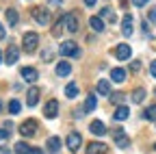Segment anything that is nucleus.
Segmentation results:
<instances>
[{"label":"nucleus","instance_id":"44","mask_svg":"<svg viewBox=\"0 0 156 154\" xmlns=\"http://www.w3.org/2000/svg\"><path fill=\"white\" fill-rule=\"evenodd\" d=\"M0 111H2V100H0Z\"/></svg>","mask_w":156,"mask_h":154},{"label":"nucleus","instance_id":"11","mask_svg":"<svg viewBox=\"0 0 156 154\" xmlns=\"http://www.w3.org/2000/svg\"><path fill=\"white\" fill-rule=\"evenodd\" d=\"M17 56H20V48L11 44V46L7 48V56H5V61H7L9 65H13V63L17 61Z\"/></svg>","mask_w":156,"mask_h":154},{"label":"nucleus","instance_id":"29","mask_svg":"<svg viewBox=\"0 0 156 154\" xmlns=\"http://www.w3.org/2000/svg\"><path fill=\"white\" fill-rule=\"evenodd\" d=\"M143 117H145V120H152V122H156V104H152V106H147V109H145Z\"/></svg>","mask_w":156,"mask_h":154},{"label":"nucleus","instance_id":"12","mask_svg":"<svg viewBox=\"0 0 156 154\" xmlns=\"http://www.w3.org/2000/svg\"><path fill=\"white\" fill-rule=\"evenodd\" d=\"M106 145L104 143H100V141H93V143H89L87 145V154H106Z\"/></svg>","mask_w":156,"mask_h":154},{"label":"nucleus","instance_id":"4","mask_svg":"<svg viewBox=\"0 0 156 154\" xmlns=\"http://www.w3.org/2000/svg\"><path fill=\"white\" fill-rule=\"evenodd\" d=\"M58 52L63 56H80V48H78L74 41H63L61 48H58Z\"/></svg>","mask_w":156,"mask_h":154},{"label":"nucleus","instance_id":"40","mask_svg":"<svg viewBox=\"0 0 156 154\" xmlns=\"http://www.w3.org/2000/svg\"><path fill=\"white\" fill-rule=\"evenodd\" d=\"M95 2H98V0H85V5H87V7H93Z\"/></svg>","mask_w":156,"mask_h":154},{"label":"nucleus","instance_id":"14","mask_svg":"<svg viewBox=\"0 0 156 154\" xmlns=\"http://www.w3.org/2000/svg\"><path fill=\"white\" fill-rule=\"evenodd\" d=\"M126 76H128V74H126L124 67H113V70H111V78H113L115 83H124Z\"/></svg>","mask_w":156,"mask_h":154},{"label":"nucleus","instance_id":"9","mask_svg":"<svg viewBox=\"0 0 156 154\" xmlns=\"http://www.w3.org/2000/svg\"><path fill=\"white\" fill-rule=\"evenodd\" d=\"M128 115H130V109L124 106V104H119L115 109V113H113V120L115 122H124V120H128Z\"/></svg>","mask_w":156,"mask_h":154},{"label":"nucleus","instance_id":"15","mask_svg":"<svg viewBox=\"0 0 156 154\" xmlns=\"http://www.w3.org/2000/svg\"><path fill=\"white\" fill-rule=\"evenodd\" d=\"M89 130H91L93 134H98V137H102V134H106V126H104V124H102L100 120H95V122H91Z\"/></svg>","mask_w":156,"mask_h":154},{"label":"nucleus","instance_id":"5","mask_svg":"<svg viewBox=\"0 0 156 154\" xmlns=\"http://www.w3.org/2000/svg\"><path fill=\"white\" fill-rule=\"evenodd\" d=\"M37 122L35 120H26V122H22V126H20V132L24 134V137H33V134L37 132Z\"/></svg>","mask_w":156,"mask_h":154},{"label":"nucleus","instance_id":"2","mask_svg":"<svg viewBox=\"0 0 156 154\" xmlns=\"http://www.w3.org/2000/svg\"><path fill=\"white\" fill-rule=\"evenodd\" d=\"M33 17L37 20V24L46 26V24L50 22V11H48L46 7H35V9H33Z\"/></svg>","mask_w":156,"mask_h":154},{"label":"nucleus","instance_id":"27","mask_svg":"<svg viewBox=\"0 0 156 154\" xmlns=\"http://www.w3.org/2000/svg\"><path fill=\"white\" fill-rule=\"evenodd\" d=\"M63 26H65V15H63V17H58V22H56V26L52 28V35H54V37H58V35L63 33Z\"/></svg>","mask_w":156,"mask_h":154},{"label":"nucleus","instance_id":"10","mask_svg":"<svg viewBox=\"0 0 156 154\" xmlns=\"http://www.w3.org/2000/svg\"><path fill=\"white\" fill-rule=\"evenodd\" d=\"M65 28L69 33H76L78 30V15L76 13H67L65 15Z\"/></svg>","mask_w":156,"mask_h":154},{"label":"nucleus","instance_id":"31","mask_svg":"<svg viewBox=\"0 0 156 154\" xmlns=\"http://www.w3.org/2000/svg\"><path fill=\"white\" fill-rule=\"evenodd\" d=\"M124 98H126V95H124V93H119V91H117V93H111V102H113V104H122V102H124Z\"/></svg>","mask_w":156,"mask_h":154},{"label":"nucleus","instance_id":"38","mask_svg":"<svg viewBox=\"0 0 156 154\" xmlns=\"http://www.w3.org/2000/svg\"><path fill=\"white\" fill-rule=\"evenodd\" d=\"M5 35H7V33H5V26L0 24V39H5Z\"/></svg>","mask_w":156,"mask_h":154},{"label":"nucleus","instance_id":"16","mask_svg":"<svg viewBox=\"0 0 156 154\" xmlns=\"http://www.w3.org/2000/svg\"><path fill=\"white\" fill-rule=\"evenodd\" d=\"M37 102H39V89L33 87V89H28V93H26V104H28V106H35Z\"/></svg>","mask_w":156,"mask_h":154},{"label":"nucleus","instance_id":"35","mask_svg":"<svg viewBox=\"0 0 156 154\" xmlns=\"http://www.w3.org/2000/svg\"><path fill=\"white\" fill-rule=\"evenodd\" d=\"M147 17H150V22H156V9H150Z\"/></svg>","mask_w":156,"mask_h":154},{"label":"nucleus","instance_id":"25","mask_svg":"<svg viewBox=\"0 0 156 154\" xmlns=\"http://www.w3.org/2000/svg\"><path fill=\"white\" fill-rule=\"evenodd\" d=\"M17 20H20V15H17V9H7V22L11 24V26H15L17 24Z\"/></svg>","mask_w":156,"mask_h":154},{"label":"nucleus","instance_id":"46","mask_svg":"<svg viewBox=\"0 0 156 154\" xmlns=\"http://www.w3.org/2000/svg\"><path fill=\"white\" fill-rule=\"evenodd\" d=\"M154 150H156V145H154Z\"/></svg>","mask_w":156,"mask_h":154},{"label":"nucleus","instance_id":"26","mask_svg":"<svg viewBox=\"0 0 156 154\" xmlns=\"http://www.w3.org/2000/svg\"><path fill=\"white\" fill-rule=\"evenodd\" d=\"M65 95H67L69 100L76 98V95H78V85H76V83H69V85L65 87Z\"/></svg>","mask_w":156,"mask_h":154},{"label":"nucleus","instance_id":"22","mask_svg":"<svg viewBox=\"0 0 156 154\" xmlns=\"http://www.w3.org/2000/svg\"><path fill=\"white\" fill-rule=\"evenodd\" d=\"M95 106H98L95 95H93V93H89V95H87V100H85V111H87V113H91V111H95Z\"/></svg>","mask_w":156,"mask_h":154},{"label":"nucleus","instance_id":"37","mask_svg":"<svg viewBox=\"0 0 156 154\" xmlns=\"http://www.w3.org/2000/svg\"><path fill=\"white\" fill-rule=\"evenodd\" d=\"M150 74L156 78V61H152V65H150Z\"/></svg>","mask_w":156,"mask_h":154},{"label":"nucleus","instance_id":"6","mask_svg":"<svg viewBox=\"0 0 156 154\" xmlns=\"http://www.w3.org/2000/svg\"><path fill=\"white\" fill-rule=\"evenodd\" d=\"M113 137H115L117 148H122V150H124V148H128V145H130V139L124 134V130H122V128H115V130H113Z\"/></svg>","mask_w":156,"mask_h":154},{"label":"nucleus","instance_id":"7","mask_svg":"<svg viewBox=\"0 0 156 154\" xmlns=\"http://www.w3.org/2000/svg\"><path fill=\"white\" fill-rule=\"evenodd\" d=\"M130 54H132V50H130L128 44H119V46L115 48V56H117L119 61H128V59H130Z\"/></svg>","mask_w":156,"mask_h":154},{"label":"nucleus","instance_id":"36","mask_svg":"<svg viewBox=\"0 0 156 154\" xmlns=\"http://www.w3.org/2000/svg\"><path fill=\"white\" fill-rule=\"evenodd\" d=\"M9 137V130H2V128H0V141H5Z\"/></svg>","mask_w":156,"mask_h":154},{"label":"nucleus","instance_id":"13","mask_svg":"<svg viewBox=\"0 0 156 154\" xmlns=\"http://www.w3.org/2000/svg\"><path fill=\"white\" fill-rule=\"evenodd\" d=\"M22 78H24L26 83H35V81L39 78V74H37L35 67H22Z\"/></svg>","mask_w":156,"mask_h":154},{"label":"nucleus","instance_id":"24","mask_svg":"<svg viewBox=\"0 0 156 154\" xmlns=\"http://www.w3.org/2000/svg\"><path fill=\"white\" fill-rule=\"evenodd\" d=\"M100 17H102V20H108V22H115V20H117L111 7H104V9H100Z\"/></svg>","mask_w":156,"mask_h":154},{"label":"nucleus","instance_id":"39","mask_svg":"<svg viewBox=\"0 0 156 154\" xmlns=\"http://www.w3.org/2000/svg\"><path fill=\"white\" fill-rule=\"evenodd\" d=\"M30 154H44V150H39V148H33V150H30Z\"/></svg>","mask_w":156,"mask_h":154},{"label":"nucleus","instance_id":"33","mask_svg":"<svg viewBox=\"0 0 156 154\" xmlns=\"http://www.w3.org/2000/svg\"><path fill=\"white\" fill-rule=\"evenodd\" d=\"M147 2H150V0H132L134 7H143V5H147Z\"/></svg>","mask_w":156,"mask_h":154},{"label":"nucleus","instance_id":"1","mask_svg":"<svg viewBox=\"0 0 156 154\" xmlns=\"http://www.w3.org/2000/svg\"><path fill=\"white\" fill-rule=\"evenodd\" d=\"M37 44H39V35L37 33H26L24 35V39H22V48H24V52H35L37 50Z\"/></svg>","mask_w":156,"mask_h":154},{"label":"nucleus","instance_id":"3","mask_svg":"<svg viewBox=\"0 0 156 154\" xmlns=\"http://www.w3.org/2000/svg\"><path fill=\"white\" fill-rule=\"evenodd\" d=\"M83 145V137H80V132H76V130H72L69 134H67V150L69 152H78V148Z\"/></svg>","mask_w":156,"mask_h":154},{"label":"nucleus","instance_id":"23","mask_svg":"<svg viewBox=\"0 0 156 154\" xmlns=\"http://www.w3.org/2000/svg\"><path fill=\"white\" fill-rule=\"evenodd\" d=\"M130 98H132V102H134V104H141V102L145 100V89H134Z\"/></svg>","mask_w":156,"mask_h":154},{"label":"nucleus","instance_id":"28","mask_svg":"<svg viewBox=\"0 0 156 154\" xmlns=\"http://www.w3.org/2000/svg\"><path fill=\"white\" fill-rule=\"evenodd\" d=\"M15 154H30V148H28V143H24V141L15 143Z\"/></svg>","mask_w":156,"mask_h":154},{"label":"nucleus","instance_id":"42","mask_svg":"<svg viewBox=\"0 0 156 154\" xmlns=\"http://www.w3.org/2000/svg\"><path fill=\"white\" fill-rule=\"evenodd\" d=\"M50 5H61V0H50Z\"/></svg>","mask_w":156,"mask_h":154},{"label":"nucleus","instance_id":"45","mask_svg":"<svg viewBox=\"0 0 156 154\" xmlns=\"http://www.w3.org/2000/svg\"><path fill=\"white\" fill-rule=\"evenodd\" d=\"M154 93H156V89H154Z\"/></svg>","mask_w":156,"mask_h":154},{"label":"nucleus","instance_id":"8","mask_svg":"<svg viewBox=\"0 0 156 154\" xmlns=\"http://www.w3.org/2000/svg\"><path fill=\"white\" fill-rule=\"evenodd\" d=\"M44 115H46L48 120L56 117V115H58V102H56V100H48L46 106H44Z\"/></svg>","mask_w":156,"mask_h":154},{"label":"nucleus","instance_id":"18","mask_svg":"<svg viewBox=\"0 0 156 154\" xmlns=\"http://www.w3.org/2000/svg\"><path fill=\"white\" fill-rule=\"evenodd\" d=\"M46 148H48V152L56 154L58 150H61V139H58V137H50V139H48V143H46Z\"/></svg>","mask_w":156,"mask_h":154},{"label":"nucleus","instance_id":"19","mask_svg":"<svg viewBox=\"0 0 156 154\" xmlns=\"http://www.w3.org/2000/svg\"><path fill=\"white\" fill-rule=\"evenodd\" d=\"M56 74L58 76H67V74H72V63L69 61H61L56 65Z\"/></svg>","mask_w":156,"mask_h":154},{"label":"nucleus","instance_id":"32","mask_svg":"<svg viewBox=\"0 0 156 154\" xmlns=\"http://www.w3.org/2000/svg\"><path fill=\"white\" fill-rule=\"evenodd\" d=\"M130 70H132V72H139V70H141V63H139V61H132V63H130Z\"/></svg>","mask_w":156,"mask_h":154},{"label":"nucleus","instance_id":"30","mask_svg":"<svg viewBox=\"0 0 156 154\" xmlns=\"http://www.w3.org/2000/svg\"><path fill=\"white\" fill-rule=\"evenodd\" d=\"M20 111H22V104H20V100H11V102H9V113L17 115Z\"/></svg>","mask_w":156,"mask_h":154},{"label":"nucleus","instance_id":"43","mask_svg":"<svg viewBox=\"0 0 156 154\" xmlns=\"http://www.w3.org/2000/svg\"><path fill=\"white\" fill-rule=\"evenodd\" d=\"M0 63H2V52H0Z\"/></svg>","mask_w":156,"mask_h":154},{"label":"nucleus","instance_id":"34","mask_svg":"<svg viewBox=\"0 0 156 154\" xmlns=\"http://www.w3.org/2000/svg\"><path fill=\"white\" fill-rule=\"evenodd\" d=\"M41 56H44V61H50V59H52V50H44Z\"/></svg>","mask_w":156,"mask_h":154},{"label":"nucleus","instance_id":"21","mask_svg":"<svg viewBox=\"0 0 156 154\" xmlns=\"http://www.w3.org/2000/svg\"><path fill=\"white\" fill-rule=\"evenodd\" d=\"M98 93L100 95H111V85H108V81H98Z\"/></svg>","mask_w":156,"mask_h":154},{"label":"nucleus","instance_id":"17","mask_svg":"<svg viewBox=\"0 0 156 154\" xmlns=\"http://www.w3.org/2000/svg\"><path fill=\"white\" fill-rule=\"evenodd\" d=\"M122 33L126 35V37H130L132 35V15L128 13V15H124V22H122Z\"/></svg>","mask_w":156,"mask_h":154},{"label":"nucleus","instance_id":"20","mask_svg":"<svg viewBox=\"0 0 156 154\" xmlns=\"http://www.w3.org/2000/svg\"><path fill=\"white\" fill-rule=\"evenodd\" d=\"M89 26H91L95 33H102V30H104V22H102V17H98V15L89 20Z\"/></svg>","mask_w":156,"mask_h":154},{"label":"nucleus","instance_id":"41","mask_svg":"<svg viewBox=\"0 0 156 154\" xmlns=\"http://www.w3.org/2000/svg\"><path fill=\"white\" fill-rule=\"evenodd\" d=\"M0 154H9V150L7 148H0Z\"/></svg>","mask_w":156,"mask_h":154}]
</instances>
